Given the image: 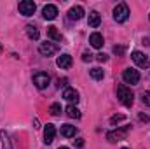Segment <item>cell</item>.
<instances>
[{"instance_id": "6da1fadb", "label": "cell", "mask_w": 150, "mask_h": 149, "mask_svg": "<svg viewBox=\"0 0 150 149\" xmlns=\"http://www.w3.org/2000/svg\"><path fill=\"white\" fill-rule=\"evenodd\" d=\"M117 97H119V100H120L126 107H131L133 102H134V95H133V91H131L126 84H119V86H117Z\"/></svg>"}, {"instance_id": "7a4b0ae2", "label": "cell", "mask_w": 150, "mask_h": 149, "mask_svg": "<svg viewBox=\"0 0 150 149\" xmlns=\"http://www.w3.org/2000/svg\"><path fill=\"white\" fill-rule=\"evenodd\" d=\"M127 18H129V7L126 4H117L113 9V19L117 23H124Z\"/></svg>"}, {"instance_id": "3957f363", "label": "cell", "mask_w": 150, "mask_h": 149, "mask_svg": "<svg viewBox=\"0 0 150 149\" xmlns=\"http://www.w3.org/2000/svg\"><path fill=\"white\" fill-rule=\"evenodd\" d=\"M122 79H124V82L126 84H138L140 82V72L138 70H134V69H126L124 72H122Z\"/></svg>"}, {"instance_id": "277c9868", "label": "cell", "mask_w": 150, "mask_h": 149, "mask_svg": "<svg viewBox=\"0 0 150 149\" xmlns=\"http://www.w3.org/2000/svg\"><path fill=\"white\" fill-rule=\"evenodd\" d=\"M129 132V126H122L120 130H113V132H108L107 133V140L110 142H119V140H124L126 135Z\"/></svg>"}, {"instance_id": "5b68a950", "label": "cell", "mask_w": 150, "mask_h": 149, "mask_svg": "<svg viewBox=\"0 0 150 149\" xmlns=\"http://www.w3.org/2000/svg\"><path fill=\"white\" fill-rule=\"evenodd\" d=\"M49 82H51V77H49V74H45V72H37V74L33 75V84L37 86L38 90L47 88Z\"/></svg>"}, {"instance_id": "8992f818", "label": "cell", "mask_w": 150, "mask_h": 149, "mask_svg": "<svg viewBox=\"0 0 150 149\" xmlns=\"http://www.w3.org/2000/svg\"><path fill=\"white\" fill-rule=\"evenodd\" d=\"M131 58H133V62H134L138 67H142V69H149L150 67V60L142 53V51H133Z\"/></svg>"}, {"instance_id": "52a82bcc", "label": "cell", "mask_w": 150, "mask_h": 149, "mask_svg": "<svg viewBox=\"0 0 150 149\" xmlns=\"http://www.w3.org/2000/svg\"><path fill=\"white\" fill-rule=\"evenodd\" d=\"M35 4L32 2V0H23L21 4H19V12L23 14V16H33L35 14Z\"/></svg>"}, {"instance_id": "ba28073f", "label": "cell", "mask_w": 150, "mask_h": 149, "mask_svg": "<svg viewBox=\"0 0 150 149\" xmlns=\"http://www.w3.org/2000/svg\"><path fill=\"white\" fill-rule=\"evenodd\" d=\"M58 51V46H54V44H51V42H42L40 46H38V53L42 54V56H51V54H54Z\"/></svg>"}, {"instance_id": "9c48e42d", "label": "cell", "mask_w": 150, "mask_h": 149, "mask_svg": "<svg viewBox=\"0 0 150 149\" xmlns=\"http://www.w3.org/2000/svg\"><path fill=\"white\" fill-rule=\"evenodd\" d=\"M54 137H56V128H54V125L47 123L45 128H44V142L45 144H52Z\"/></svg>"}, {"instance_id": "30bf717a", "label": "cell", "mask_w": 150, "mask_h": 149, "mask_svg": "<svg viewBox=\"0 0 150 149\" xmlns=\"http://www.w3.org/2000/svg\"><path fill=\"white\" fill-rule=\"evenodd\" d=\"M63 98H65L67 102H70V104H77V102H79V91L74 90V88H67V90L63 91Z\"/></svg>"}, {"instance_id": "8fae6325", "label": "cell", "mask_w": 150, "mask_h": 149, "mask_svg": "<svg viewBox=\"0 0 150 149\" xmlns=\"http://www.w3.org/2000/svg\"><path fill=\"white\" fill-rule=\"evenodd\" d=\"M72 63H74V60H72L70 54H61V56H58V60H56V65H58L59 69H70Z\"/></svg>"}, {"instance_id": "7c38bea8", "label": "cell", "mask_w": 150, "mask_h": 149, "mask_svg": "<svg viewBox=\"0 0 150 149\" xmlns=\"http://www.w3.org/2000/svg\"><path fill=\"white\" fill-rule=\"evenodd\" d=\"M68 18H70V19H75V21L82 19V18H84V7H82V5H74V7L68 11Z\"/></svg>"}, {"instance_id": "4fadbf2b", "label": "cell", "mask_w": 150, "mask_h": 149, "mask_svg": "<svg viewBox=\"0 0 150 149\" xmlns=\"http://www.w3.org/2000/svg\"><path fill=\"white\" fill-rule=\"evenodd\" d=\"M42 14H44V18H45V19H54V18L58 16V7H56V5H52V4H47V5L44 7Z\"/></svg>"}, {"instance_id": "5bb4252c", "label": "cell", "mask_w": 150, "mask_h": 149, "mask_svg": "<svg viewBox=\"0 0 150 149\" xmlns=\"http://www.w3.org/2000/svg\"><path fill=\"white\" fill-rule=\"evenodd\" d=\"M89 42H91V46L93 47H96V49H100V47H103V35L101 34H98V32H94V34H91V37H89Z\"/></svg>"}, {"instance_id": "9a60e30c", "label": "cell", "mask_w": 150, "mask_h": 149, "mask_svg": "<svg viewBox=\"0 0 150 149\" xmlns=\"http://www.w3.org/2000/svg\"><path fill=\"white\" fill-rule=\"evenodd\" d=\"M87 23H89V27H91V28H98V27H100V23H101V16H100L96 11L89 12V19H87Z\"/></svg>"}, {"instance_id": "2e32d148", "label": "cell", "mask_w": 150, "mask_h": 149, "mask_svg": "<svg viewBox=\"0 0 150 149\" xmlns=\"http://www.w3.org/2000/svg\"><path fill=\"white\" fill-rule=\"evenodd\" d=\"M77 133V126H72V125H61V135L63 137H74Z\"/></svg>"}, {"instance_id": "e0dca14e", "label": "cell", "mask_w": 150, "mask_h": 149, "mask_svg": "<svg viewBox=\"0 0 150 149\" xmlns=\"http://www.w3.org/2000/svg\"><path fill=\"white\" fill-rule=\"evenodd\" d=\"M65 112H67V116L72 117V119H79V117H80V111H79L75 105H68V107L65 109Z\"/></svg>"}, {"instance_id": "ac0fdd59", "label": "cell", "mask_w": 150, "mask_h": 149, "mask_svg": "<svg viewBox=\"0 0 150 149\" xmlns=\"http://www.w3.org/2000/svg\"><path fill=\"white\" fill-rule=\"evenodd\" d=\"M0 137H2V146H4V149H12V142H11L9 133H7L5 130L0 132Z\"/></svg>"}, {"instance_id": "d6986e66", "label": "cell", "mask_w": 150, "mask_h": 149, "mask_svg": "<svg viewBox=\"0 0 150 149\" xmlns=\"http://www.w3.org/2000/svg\"><path fill=\"white\" fill-rule=\"evenodd\" d=\"M26 34H28V37L33 39V40H38V37H40L38 28L37 27H33V25H28V27H26Z\"/></svg>"}, {"instance_id": "ffe728a7", "label": "cell", "mask_w": 150, "mask_h": 149, "mask_svg": "<svg viewBox=\"0 0 150 149\" xmlns=\"http://www.w3.org/2000/svg\"><path fill=\"white\" fill-rule=\"evenodd\" d=\"M89 74H91V77H93V79H96V81H100V79H103V77H105V72H103L100 67L91 69V70H89Z\"/></svg>"}, {"instance_id": "44dd1931", "label": "cell", "mask_w": 150, "mask_h": 149, "mask_svg": "<svg viewBox=\"0 0 150 149\" xmlns=\"http://www.w3.org/2000/svg\"><path fill=\"white\" fill-rule=\"evenodd\" d=\"M47 35L52 39V40H61V34L58 32L56 27H49V28H47Z\"/></svg>"}, {"instance_id": "7402d4cb", "label": "cell", "mask_w": 150, "mask_h": 149, "mask_svg": "<svg viewBox=\"0 0 150 149\" xmlns=\"http://www.w3.org/2000/svg\"><path fill=\"white\" fill-rule=\"evenodd\" d=\"M49 112H51L52 116H59V114H61V105H59V104H52V105L49 107Z\"/></svg>"}, {"instance_id": "603a6c76", "label": "cell", "mask_w": 150, "mask_h": 149, "mask_svg": "<svg viewBox=\"0 0 150 149\" xmlns=\"http://www.w3.org/2000/svg\"><path fill=\"white\" fill-rule=\"evenodd\" d=\"M142 100H143V104H145V105H149V107H150V91H145V93L142 95Z\"/></svg>"}, {"instance_id": "cb8c5ba5", "label": "cell", "mask_w": 150, "mask_h": 149, "mask_svg": "<svg viewBox=\"0 0 150 149\" xmlns=\"http://www.w3.org/2000/svg\"><path fill=\"white\" fill-rule=\"evenodd\" d=\"M96 60H98V62H101V63H105V62L108 60V56H107L105 53H98V54H96Z\"/></svg>"}, {"instance_id": "d4e9b609", "label": "cell", "mask_w": 150, "mask_h": 149, "mask_svg": "<svg viewBox=\"0 0 150 149\" xmlns=\"http://www.w3.org/2000/svg\"><path fill=\"white\" fill-rule=\"evenodd\" d=\"M122 119H124V116H122V114H119V116H113L112 119H110V123L115 125V123H119V121H122Z\"/></svg>"}, {"instance_id": "484cf974", "label": "cell", "mask_w": 150, "mask_h": 149, "mask_svg": "<svg viewBox=\"0 0 150 149\" xmlns=\"http://www.w3.org/2000/svg\"><path fill=\"white\" fill-rule=\"evenodd\" d=\"M113 53L115 54H124V47L122 46H113Z\"/></svg>"}, {"instance_id": "4316f807", "label": "cell", "mask_w": 150, "mask_h": 149, "mask_svg": "<svg viewBox=\"0 0 150 149\" xmlns=\"http://www.w3.org/2000/svg\"><path fill=\"white\" fill-rule=\"evenodd\" d=\"M82 60H84V62H91V60H93V54H91V53H87V51H86V53H84V54H82Z\"/></svg>"}, {"instance_id": "83f0119b", "label": "cell", "mask_w": 150, "mask_h": 149, "mask_svg": "<svg viewBox=\"0 0 150 149\" xmlns=\"http://www.w3.org/2000/svg\"><path fill=\"white\" fill-rule=\"evenodd\" d=\"M140 119H142V121H149V116H147V114H140Z\"/></svg>"}, {"instance_id": "f1b7e54d", "label": "cell", "mask_w": 150, "mask_h": 149, "mask_svg": "<svg viewBox=\"0 0 150 149\" xmlns=\"http://www.w3.org/2000/svg\"><path fill=\"white\" fill-rule=\"evenodd\" d=\"M59 149H68V148H59Z\"/></svg>"}, {"instance_id": "f546056e", "label": "cell", "mask_w": 150, "mask_h": 149, "mask_svg": "<svg viewBox=\"0 0 150 149\" xmlns=\"http://www.w3.org/2000/svg\"><path fill=\"white\" fill-rule=\"evenodd\" d=\"M0 51H2V46H0Z\"/></svg>"}, {"instance_id": "4dcf8cb0", "label": "cell", "mask_w": 150, "mask_h": 149, "mask_svg": "<svg viewBox=\"0 0 150 149\" xmlns=\"http://www.w3.org/2000/svg\"><path fill=\"white\" fill-rule=\"evenodd\" d=\"M122 149H127V148H122Z\"/></svg>"}]
</instances>
